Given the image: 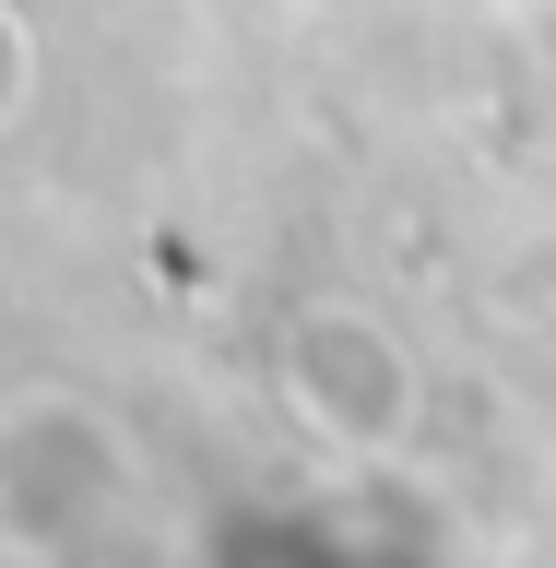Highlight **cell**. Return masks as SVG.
Here are the masks:
<instances>
[{"mask_svg":"<svg viewBox=\"0 0 556 568\" xmlns=\"http://www.w3.org/2000/svg\"><path fill=\"white\" fill-rule=\"evenodd\" d=\"M131 521V438L71 403V390H36L0 415V545L12 557H83Z\"/></svg>","mask_w":556,"mask_h":568,"instance_id":"1","label":"cell"},{"mask_svg":"<svg viewBox=\"0 0 556 568\" xmlns=\"http://www.w3.org/2000/svg\"><path fill=\"white\" fill-rule=\"evenodd\" d=\"M273 379H284V403H296V426L332 438V450H355V462L403 450V438H415V403H426L403 332H391L380 308H344V296H320V308L284 320Z\"/></svg>","mask_w":556,"mask_h":568,"instance_id":"2","label":"cell"},{"mask_svg":"<svg viewBox=\"0 0 556 568\" xmlns=\"http://www.w3.org/2000/svg\"><path fill=\"white\" fill-rule=\"evenodd\" d=\"M24 95H36V36H24V12L0 0V119H24Z\"/></svg>","mask_w":556,"mask_h":568,"instance_id":"3","label":"cell"}]
</instances>
